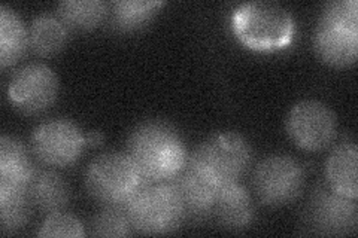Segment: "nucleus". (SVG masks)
Masks as SVG:
<instances>
[{"instance_id":"f257e3e1","label":"nucleus","mask_w":358,"mask_h":238,"mask_svg":"<svg viewBox=\"0 0 358 238\" xmlns=\"http://www.w3.org/2000/svg\"><path fill=\"white\" fill-rule=\"evenodd\" d=\"M127 155L147 184L172 180L187 163L185 146L178 131L162 121L141 124L130 134Z\"/></svg>"},{"instance_id":"f03ea898","label":"nucleus","mask_w":358,"mask_h":238,"mask_svg":"<svg viewBox=\"0 0 358 238\" xmlns=\"http://www.w3.org/2000/svg\"><path fill=\"white\" fill-rule=\"evenodd\" d=\"M252 160L251 147L238 133H217L200 143L188 167L214 188L236 184Z\"/></svg>"},{"instance_id":"7ed1b4c3","label":"nucleus","mask_w":358,"mask_h":238,"mask_svg":"<svg viewBox=\"0 0 358 238\" xmlns=\"http://www.w3.org/2000/svg\"><path fill=\"white\" fill-rule=\"evenodd\" d=\"M231 26L245 47L255 51L285 48L294 35V21L288 10L266 0L241 5L233 13Z\"/></svg>"},{"instance_id":"20e7f679","label":"nucleus","mask_w":358,"mask_h":238,"mask_svg":"<svg viewBox=\"0 0 358 238\" xmlns=\"http://www.w3.org/2000/svg\"><path fill=\"white\" fill-rule=\"evenodd\" d=\"M131 228L141 234L175 231L185 218V207L172 180L143 185L124 206Z\"/></svg>"},{"instance_id":"39448f33","label":"nucleus","mask_w":358,"mask_h":238,"mask_svg":"<svg viewBox=\"0 0 358 238\" xmlns=\"http://www.w3.org/2000/svg\"><path fill=\"white\" fill-rule=\"evenodd\" d=\"M313 43L322 61L338 67L354 64L358 54L357 0H336L326 5Z\"/></svg>"},{"instance_id":"423d86ee","label":"nucleus","mask_w":358,"mask_h":238,"mask_svg":"<svg viewBox=\"0 0 358 238\" xmlns=\"http://www.w3.org/2000/svg\"><path fill=\"white\" fill-rule=\"evenodd\" d=\"M147 185L127 154L106 152L88 165L85 186L88 194L105 206H121Z\"/></svg>"},{"instance_id":"0eeeda50","label":"nucleus","mask_w":358,"mask_h":238,"mask_svg":"<svg viewBox=\"0 0 358 238\" xmlns=\"http://www.w3.org/2000/svg\"><path fill=\"white\" fill-rule=\"evenodd\" d=\"M305 173L300 164L287 155L267 156L254 172V188L267 206L293 202L303 191Z\"/></svg>"},{"instance_id":"6e6552de","label":"nucleus","mask_w":358,"mask_h":238,"mask_svg":"<svg viewBox=\"0 0 358 238\" xmlns=\"http://www.w3.org/2000/svg\"><path fill=\"white\" fill-rule=\"evenodd\" d=\"M287 130L301 149L322 151L336 139L338 119L334 112L321 101L303 100L291 109Z\"/></svg>"},{"instance_id":"1a4fd4ad","label":"nucleus","mask_w":358,"mask_h":238,"mask_svg":"<svg viewBox=\"0 0 358 238\" xmlns=\"http://www.w3.org/2000/svg\"><path fill=\"white\" fill-rule=\"evenodd\" d=\"M85 144V135L67 119L43 122L31 134L33 154L43 164L54 167L73 164Z\"/></svg>"},{"instance_id":"9d476101","label":"nucleus","mask_w":358,"mask_h":238,"mask_svg":"<svg viewBox=\"0 0 358 238\" xmlns=\"http://www.w3.org/2000/svg\"><path fill=\"white\" fill-rule=\"evenodd\" d=\"M59 91V81L55 73L45 64H29L20 69L8 87V97L18 110L39 113L48 109Z\"/></svg>"},{"instance_id":"9b49d317","label":"nucleus","mask_w":358,"mask_h":238,"mask_svg":"<svg viewBox=\"0 0 358 238\" xmlns=\"http://www.w3.org/2000/svg\"><path fill=\"white\" fill-rule=\"evenodd\" d=\"M310 225L324 235H345L357 230L358 211L355 200L338 192L320 189L310 202Z\"/></svg>"},{"instance_id":"f8f14e48","label":"nucleus","mask_w":358,"mask_h":238,"mask_svg":"<svg viewBox=\"0 0 358 238\" xmlns=\"http://www.w3.org/2000/svg\"><path fill=\"white\" fill-rule=\"evenodd\" d=\"M185 207V216L205 219L214 213L218 189L187 167L172 179Z\"/></svg>"},{"instance_id":"ddd939ff","label":"nucleus","mask_w":358,"mask_h":238,"mask_svg":"<svg viewBox=\"0 0 358 238\" xmlns=\"http://www.w3.org/2000/svg\"><path fill=\"white\" fill-rule=\"evenodd\" d=\"M358 149L354 142H342L334 147L327 161V180L330 189L338 194L355 200L358 195L357 179Z\"/></svg>"},{"instance_id":"4468645a","label":"nucleus","mask_w":358,"mask_h":238,"mask_svg":"<svg viewBox=\"0 0 358 238\" xmlns=\"http://www.w3.org/2000/svg\"><path fill=\"white\" fill-rule=\"evenodd\" d=\"M214 211L229 230H243L254 219L251 197L239 182L218 189Z\"/></svg>"},{"instance_id":"2eb2a0df","label":"nucleus","mask_w":358,"mask_h":238,"mask_svg":"<svg viewBox=\"0 0 358 238\" xmlns=\"http://www.w3.org/2000/svg\"><path fill=\"white\" fill-rule=\"evenodd\" d=\"M29 185L0 179V223L3 232H15L30 219Z\"/></svg>"},{"instance_id":"dca6fc26","label":"nucleus","mask_w":358,"mask_h":238,"mask_svg":"<svg viewBox=\"0 0 358 238\" xmlns=\"http://www.w3.org/2000/svg\"><path fill=\"white\" fill-rule=\"evenodd\" d=\"M30 198L45 213H57L69 202V188L55 172H36L29 184Z\"/></svg>"},{"instance_id":"f3484780","label":"nucleus","mask_w":358,"mask_h":238,"mask_svg":"<svg viewBox=\"0 0 358 238\" xmlns=\"http://www.w3.org/2000/svg\"><path fill=\"white\" fill-rule=\"evenodd\" d=\"M29 35L24 24L13 9L0 6V64L13 66L24 54Z\"/></svg>"},{"instance_id":"a211bd4d","label":"nucleus","mask_w":358,"mask_h":238,"mask_svg":"<svg viewBox=\"0 0 358 238\" xmlns=\"http://www.w3.org/2000/svg\"><path fill=\"white\" fill-rule=\"evenodd\" d=\"M35 173L36 170L33 167L26 146L10 135H2L0 139V179L29 185Z\"/></svg>"},{"instance_id":"6ab92c4d","label":"nucleus","mask_w":358,"mask_h":238,"mask_svg":"<svg viewBox=\"0 0 358 238\" xmlns=\"http://www.w3.org/2000/svg\"><path fill=\"white\" fill-rule=\"evenodd\" d=\"M67 40V27L60 18L39 15L33 20L29 30V45L39 55L59 52Z\"/></svg>"},{"instance_id":"aec40b11","label":"nucleus","mask_w":358,"mask_h":238,"mask_svg":"<svg viewBox=\"0 0 358 238\" xmlns=\"http://www.w3.org/2000/svg\"><path fill=\"white\" fill-rule=\"evenodd\" d=\"M57 14L66 27L90 30L102 22L106 5L100 0H66L57 6Z\"/></svg>"},{"instance_id":"412c9836","label":"nucleus","mask_w":358,"mask_h":238,"mask_svg":"<svg viewBox=\"0 0 358 238\" xmlns=\"http://www.w3.org/2000/svg\"><path fill=\"white\" fill-rule=\"evenodd\" d=\"M163 3L148 0H118L112 3V27L130 31L148 22Z\"/></svg>"},{"instance_id":"4be33fe9","label":"nucleus","mask_w":358,"mask_h":238,"mask_svg":"<svg viewBox=\"0 0 358 238\" xmlns=\"http://www.w3.org/2000/svg\"><path fill=\"white\" fill-rule=\"evenodd\" d=\"M130 221L124 207L108 206L94 218L92 223V235L96 237H126L130 234Z\"/></svg>"},{"instance_id":"5701e85b","label":"nucleus","mask_w":358,"mask_h":238,"mask_svg":"<svg viewBox=\"0 0 358 238\" xmlns=\"http://www.w3.org/2000/svg\"><path fill=\"white\" fill-rule=\"evenodd\" d=\"M38 235L78 238L84 235V226L75 216H72V214L57 211V213H51L50 216L45 219Z\"/></svg>"},{"instance_id":"b1692460","label":"nucleus","mask_w":358,"mask_h":238,"mask_svg":"<svg viewBox=\"0 0 358 238\" xmlns=\"http://www.w3.org/2000/svg\"><path fill=\"white\" fill-rule=\"evenodd\" d=\"M103 140V134L100 131H90L87 135H85V143L87 144H92V146H97L102 143Z\"/></svg>"}]
</instances>
